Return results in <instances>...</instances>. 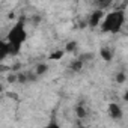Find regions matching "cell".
<instances>
[{"label":"cell","mask_w":128,"mask_h":128,"mask_svg":"<svg viewBox=\"0 0 128 128\" xmlns=\"http://www.w3.org/2000/svg\"><path fill=\"white\" fill-rule=\"evenodd\" d=\"M124 100H125V101H128V89H126V90H125V94H124Z\"/></svg>","instance_id":"8"},{"label":"cell","mask_w":128,"mask_h":128,"mask_svg":"<svg viewBox=\"0 0 128 128\" xmlns=\"http://www.w3.org/2000/svg\"><path fill=\"white\" fill-rule=\"evenodd\" d=\"M8 54H12V53H11V47H9L8 41H6V42H2V44H0V57L5 59Z\"/></svg>","instance_id":"5"},{"label":"cell","mask_w":128,"mask_h":128,"mask_svg":"<svg viewBox=\"0 0 128 128\" xmlns=\"http://www.w3.org/2000/svg\"><path fill=\"white\" fill-rule=\"evenodd\" d=\"M124 24H125V12L122 9L112 11L107 15H104L101 21V30L106 33H118Z\"/></svg>","instance_id":"2"},{"label":"cell","mask_w":128,"mask_h":128,"mask_svg":"<svg viewBox=\"0 0 128 128\" xmlns=\"http://www.w3.org/2000/svg\"><path fill=\"white\" fill-rule=\"evenodd\" d=\"M96 2V6H98V9H101V11H104V9H108L112 5H113V0H95Z\"/></svg>","instance_id":"6"},{"label":"cell","mask_w":128,"mask_h":128,"mask_svg":"<svg viewBox=\"0 0 128 128\" xmlns=\"http://www.w3.org/2000/svg\"><path fill=\"white\" fill-rule=\"evenodd\" d=\"M101 18H104V17H102V11H101V9L95 11V12L90 15V18H89V24H90V27L98 26V24H100V21H101Z\"/></svg>","instance_id":"3"},{"label":"cell","mask_w":128,"mask_h":128,"mask_svg":"<svg viewBox=\"0 0 128 128\" xmlns=\"http://www.w3.org/2000/svg\"><path fill=\"white\" fill-rule=\"evenodd\" d=\"M26 39H27V32H26L24 18H20L11 27L8 36H6V41H8L9 47H11V53L12 54H17L21 50V45L26 42Z\"/></svg>","instance_id":"1"},{"label":"cell","mask_w":128,"mask_h":128,"mask_svg":"<svg viewBox=\"0 0 128 128\" xmlns=\"http://www.w3.org/2000/svg\"><path fill=\"white\" fill-rule=\"evenodd\" d=\"M108 113H110V116H112L113 119L122 118V110H120V107H119L118 104H114V102H112V104L108 106Z\"/></svg>","instance_id":"4"},{"label":"cell","mask_w":128,"mask_h":128,"mask_svg":"<svg viewBox=\"0 0 128 128\" xmlns=\"http://www.w3.org/2000/svg\"><path fill=\"white\" fill-rule=\"evenodd\" d=\"M101 56H102V59L110 60V59H112V51L107 50V48H102V50H101Z\"/></svg>","instance_id":"7"}]
</instances>
